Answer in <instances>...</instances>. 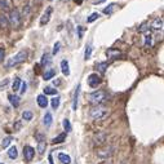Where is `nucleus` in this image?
Returning <instances> with one entry per match:
<instances>
[{"mask_svg": "<svg viewBox=\"0 0 164 164\" xmlns=\"http://www.w3.org/2000/svg\"><path fill=\"white\" fill-rule=\"evenodd\" d=\"M88 100H89L91 103H93V105L100 106L101 103H103L107 100V94H106V92H103V91H96V92L89 93Z\"/></svg>", "mask_w": 164, "mask_h": 164, "instance_id": "obj_1", "label": "nucleus"}, {"mask_svg": "<svg viewBox=\"0 0 164 164\" xmlns=\"http://www.w3.org/2000/svg\"><path fill=\"white\" fill-rule=\"evenodd\" d=\"M109 114V110L106 107H102V106H94L89 110V116L94 120H101V119H105Z\"/></svg>", "mask_w": 164, "mask_h": 164, "instance_id": "obj_2", "label": "nucleus"}, {"mask_svg": "<svg viewBox=\"0 0 164 164\" xmlns=\"http://www.w3.org/2000/svg\"><path fill=\"white\" fill-rule=\"evenodd\" d=\"M26 58H27V52H26V50H21L16 56H13L12 58L8 59L7 67H13V66L20 65V63H22V62L26 61Z\"/></svg>", "mask_w": 164, "mask_h": 164, "instance_id": "obj_3", "label": "nucleus"}, {"mask_svg": "<svg viewBox=\"0 0 164 164\" xmlns=\"http://www.w3.org/2000/svg\"><path fill=\"white\" fill-rule=\"evenodd\" d=\"M8 21H9V25H12L13 27H18L22 22V17H21L18 11L13 9V11H11V14L8 17Z\"/></svg>", "mask_w": 164, "mask_h": 164, "instance_id": "obj_4", "label": "nucleus"}, {"mask_svg": "<svg viewBox=\"0 0 164 164\" xmlns=\"http://www.w3.org/2000/svg\"><path fill=\"white\" fill-rule=\"evenodd\" d=\"M114 152L113 146H103V148L97 149V155L100 158H110Z\"/></svg>", "mask_w": 164, "mask_h": 164, "instance_id": "obj_5", "label": "nucleus"}, {"mask_svg": "<svg viewBox=\"0 0 164 164\" xmlns=\"http://www.w3.org/2000/svg\"><path fill=\"white\" fill-rule=\"evenodd\" d=\"M36 140H38V152L40 155H43L45 152V148H47V142H45V136H43L41 133L36 134Z\"/></svg>", "mask_w": 164, "mask_h": 164, "instance_id": "obj_6", "label": "nucleus"}, {"mask_svg": "<svg viewBox=\"0 0 164 164\" xmlns=\"http://www.w3.org/2000/svg\"><path fill=\"white\" fill-rule=\"evenodd\" d=\"M101 77L97 75V74H91L89 76H88V84H89V87H92V88H97L98 85L101 84Z\"/></svg>", "mask_w": 164, "mask_h": 164, "instance_id": "obj_7", "label": "nucleus"}, {"mask_svg": "<svg viewBox=\"0 0 164 164\" xmlns=\"http://www.w3.org/2000/svg\"><path fill=\"white\" fill-rule=\"evenodd\" d=\"M34 155H35V150H34V148H32V146L26 145L23 148V158L27 162H30L34 158Z\"/></svg>", "mask_w": 164, "mask_h": 164, "instance_id": "obj_8", "label": "nucleus"}, {"mask_svg": "<svg viewBox=\"0 0 164 164\" xmlns=\"http://www.w3.org/2000/svg\"><path fill=\"white\" fill-rule=\"evenodd\" d=\"M52 12H53V8H52V7H48L47 9H45V12H44V14H43L41 18H40V26H44V25H47V23L49 22L50 16H52Z\"/></svg>", "mask_w": 164, "mask_h": 164, "instance_id": "obj_9", "label": "nucleus"}, {"mask_svg": "<svg viewBox=\"0 0 164 164\" xmlns=\"http://www.w3.org/2000/svg\"><path fill=\"white\" fill-rule=\"evenodd\" d=\"M36 101H38V105L41 109H45L48 106V98H47V96H44V94H39Z\"/></svg>", "mask_w": 164, "mask_h": 164, "instance_id": "obj_10", "label": "nucleus"}, {"mask_svg": "<svg viewBox=\"0 0 164 164\" xmlns=\"http://www.w3.org/2000/svg\"><path fill=\"white\" fill-rule=\"evenodd\" d=\"M150 26L154 30H162L163 29V18H155Z\"/></svg>", "mask_w": 164, "mask_h": 164, "instance_id": "obj_11", "label": "nucleus"}, {"mask_svg": "<svg viewBox=\"0 0 164 164\" xmlns=\"http://www.w3.org/2000/svg\"><path fill=\"white\" fill-rule=\"evenodd\" d=\"M8 100H9V102L12 103L14 107H18V106H20L21 98H20L18 96H16V94H9V96H8Z\"/></svg>", "mask_w": 164, "mask_h": 164, "instance_id": "obj_12", "label": "nucleus"}, {"mask_svg": "<svg viewBox=\"0 0 164 164\" xmlns=\"http://www.w3.org/2000/svg\"><path fill=\"white\" fill-rule=\"evenodd\" d=\"M79 93H80V84L76 87V91L74 93V100H73V110L77 109V100H79Z\"/></svg>", "mask_w": 164, "mask_h": 164, "instance_id": "obj_13", "label": "nucleus"}, {"mask_svg": "<svg viewBox=\"0 0 164 164\" xmlns=\"http://www.w3.org/2000/svg\"><path fill=\"white\" fill-rule=\"evenodd\" d=\"M58 159H59V162H61L62 164H70V163H71L70 155L63 154V152H59V154H58Z\"/></svg>", "mask_w": 164, "mask_h": 164, "instance_id": "obj_14", "label": "nucleus"}, {"mask_svg": "<svg viewBox=\"0 0 164 164\" xmlns=\"http://www.w3.org/2000/svg\"><path fill=\"white\" fill-rule=\"evenodd\" d=\"M61 70H62V74L68 76L70 75V67H68V62L66 61V59H63V61L61 62Z\"/></svg>", "mask_w": 164, "mask_h": 164, "instance_id": "obj_15", "label": "nucleus"}, {"mask_svg": "<svg viewBox=\"0 0 164 164\" xmlns=\"http://www.w3.org/2000/svg\"><path fill=\"white\" fill-rule=\"evenodd\" d=\"M8 26H9L8 17L5 14H0V27H2V29H7Z\"/></svg>", "mask_w": 164, "mask_h": 164, "instance_id": "obj_16", "label": "nucleus"}, {"mask_svg": "<svg viewBox=\"0 0 164 164\" xmlns=\"http://www.w3.org/2000/svg\"><path fill=\"white\" fill-rule=\"evenodd\" d=\"M105 141H106V134L105 133H98V134H96V137H94V142H96L97 145H102Z\"/></svg>", "mask_w": 164, "mask_h": 164, "instance_id": "obj_17", "label": "nucleus"}, {"mask_svg": "<svg viewBox=\"0 0 164 164\" xmlns=\"http://www.w3.org/2000/svg\"><path fill=\"white\" fill-rule=\"evenodd\" d=\"M53 76H56V70H53V68H49V70L45 71V74L43 75V79H44V80H49Z\"/></svg>", "mask_w": 164, "mask_h": 164, "instance_id": "obj_18", "label": "nucleus"}, {"mask_svg": "<svg viewBox=\"0 0 164 164\" xmlns=\"http://www.w3.org/2000/svg\"><path fill=\"white\" fill-rule=\"evenodd\" d=\"M8 157H9L11 159H16L17 157H18V151H17L16 146H12V148L8 150Z\"/></svg>", "mask_w": 164, "mask_h": 164, "instance_id": "obj_19", "label": "nucleus"}, {"mask_svg": "<svg viewBox=\"0 0 164 164\" xmlns=\"http://www.w3.org/2000/svg\"><path fill=\"white\" fill-rule=\"evenodd\" d=\"M50 62H52L50 54H48V53L43 54V57H41V65L43 66H48V65H50Z\"/></svg>", "mask_w": 164, "mask_h": 164, "instance_id": "obj_20", "label": "nucleus"}, {"mask_svg": "<svg viewBox=\"0 0 164 164\" xmlns=\"http://www.w3.org/2000/svg\"><path fill=\"white\" fill-rule=\"evenodd\" d=\"M65 140H66V133H61V134H58L56 138L52 140V142L53 143H62Z\"/></svg>", "mask_w": 164, "mask_h": 164, "instance_id": "obj_21", "label": "nucleus"}, {"mask_svg": "<svg viewBox=\"0 0 164 164\" xmlns=\"http://www.w3.org/2000/svg\"><path fill=\"white\" fill-rule=\"evenodd\" d=\"M107 66H109V63L107 62H100V63H97L96 65V68H97V70L100 71V73H105L106 71V68H107Z\"/></svg>", "mask_w": 164, "mask_h": 164, "instance_id": "obj_22", "label": "nucleus"}, {"mask_svg": "<svg viewBox=\"0 0 164 164\" xmlns=\"http://www.w3.org/2000/svg\"><path fill=\"white\" fill-rule=\"evenodd\" d=\"M52 122H53L52 114H50V113H47L45 116H44V125H45V127H50V125H52Z\"/></svg>", "mask_w": 164, "mask_h": 164, "instance_id": "obj_23", "label": "nucleus"}, {"mask_svg": "<svg viewBox=\"0 0 164 164\" xmlns=\"http://www.w3.org/2000/svg\"><path fill=\"white\" fill-rule=\"evenodd\" d=\"M21 79H20V77H16V79H14V82H13V84H12V89L14 91V92H17V91H18L20 89V87H21Z\"/></svg>", "mask_w": 164, "mask_h": 164, "instance_id": "obj_24", "label": "nucleus"}, {"mask_svg": "<svg viewBox=\"0 0 164 164\" xmlns=\"http://www.w3.org/2000/svg\"><path fill=\"white\" fill-rule=\"evenodd\" d=\"M106 54L110 57V58H116L118 56H120V52L119 50H114V49H109L106 52Z\"/></svg>", "mask_w": 164, "mask_h": 164, "instance_id": "obj_25", "label": "nucleus"}, {"mask_svg": "<svg viewBox=\"0 0 164 164\" xmlns=\"http://www.w3.org/2000/svg\"><path fill=\"white\" fill-rule=\"evenodd\" d=\"M100 18V13H97V12H94V13H92L88 18H87V22L88 23H92V22H94L96 20H98Z\"/></svg>", "mask_w": 164, "mask_h": 164, "instance_id": "obj_26", "label": "nucleus"}, {"mask_svg": "<svg viewBox=\"0 0 164 164\" xmlns=\"http://www.w3.org/2000/svg\"><path fill=\"white\" fill-rule=\"evenodd\" d=\"M47 94L54 96V94H57V89L52 88V87H45V88H44V96H47Z\"/></svg>", "mask_w": 164, "mask_h": 164, "instance_id": "obj_27", "label": "nucleus"}, {"mask_svg": "<svg viewBox=\"0 0 164 164\" xmlns=\"http://www.w3.org/2000/svg\"><path fill=\"white\" fill-rule=\"evenodd\" d=\"M91 54H92V47L91 45H87V48H85V52H84V59H85V61L91 58Z\"/></svg>", "mask_w": 164, "mask_h": 164, "instance_id": "obj_28", "label": "nucleus"}, {"mask_svg": "<svg viewBox=\"0 0 164 164\" xmlns=\"http://www.w3.org/2000/svg\"><path fill=\"white\" fill-rule=\"evenodd\" d=\"M62 124H63V128H65V131H66V133H68V132H71V124H70V120H68V119H65Z\"/></svg>", "mask_w": 164, "mask_h": 164, "instance_id": "obj_29", "label": "nucleus"}, {"mask_svg": "<svg viewBox=\"0 0 164 164\" xmlns=\"http://www.w3.org/2000/svg\"><path fill=\"white\" fill-rule=\"evenodd\" d=\"M59 102H61V98H59V97H54L53 100H52V107H53L54 110L56 109H58V106H59Z\"/></svg>", "mask_w": 164, "mask_h": 164, "instance_id": "obj_30", "label": "nucleus"}, {"mask_svg": "<svg viewBox=\"0 0 164 164\" xmlns=\"http://www.w3.org/2000/svg\"><path fill=\"white\" fill-rule=\"evenodd\" d=\"M13 141V138L12 137H7V138H4L3 140V142H2V146H3V149H5V148H8V146L11 145V142Z\"/></svg>", "mask_w": 164, "mask_h": 164, "instance_id": "obj_31", "label": "nucleus"}, {"mask_svg": "<svg viewBox=\"0 0 164 164\" xmlns=\"http://www.w3.org/2000/svg\"><path fill=\"white\" fill-rule=\"evenodd\" d=\"M114 7H115V4H110V5H107V8H105V9H103V13H105V14H113Z\"/></svg>", "mask_w": 164, "mask_h": 164, "instance_id": "obj_32", "label": "nucleus"}, {"mask_svg": "<svg viewBox=\"0 0 164 164\" xmlns=\"http://www.w3.org/2000/svg\"><path fill=\"white\" fill-rule=\"evenodd\" d=\"M22 119L31 120L32 119V113H31V111H23V113H22Z\"/></svg>", "mask_w": 164, "mask_h": 164, "instance_id": "obj_33", "label": "nucleus"}, {"mask_svg": "<svg viewBox=\"0 0 164 164\" xmlns=\"http://www.w3.org/2000/svg\"><path fill=\"white\" fill-rule=\"evenodd\" d=\"M0 8H2V9H8V8H9L8 0H0Z\"/></svg>", "mask_w": 164, "mask_h": 164, "instance_id": "obj_34", "label": "nucleus"}, {"mask_svg": "<svg viewBox=\"0 0 164 164\" xmlns=\"http://www.w3.org/2000/svg\"><path fill=\"white\" fill-rule=\"evenodd\" d=\"M59 48H61V43L57 41L56 44H54V47H53V54H57V53H58V52H59Z\"/></svg>", "mask_w": 164, "mask_h": 164, "instance_id": "obj_35", "label": "nucleus"}, {"mask_svg": "<svg viewBox=\"0 0 164 164\" xmlns=\"http://www.w3.org/2000/svg\"><path fill=\"white\" fill-rule=\"evenodd\" d=\"M145 45L148 47V45H151V35L150 34H148V35L145 36Z\"/></svg>", "mask_w": 164, "mask_h": 164, "instance_id": "obj_36", "label": "nucleus"}, {"mask_svg": "<svg viewBox=\"0 0 164 164\" xmlns=\"http://www.w3.org/2000/svg\"><path fill=\"white\" fill-rule=\"evenodd\" d=\"M148 29H149V25L148 23H143V25H141V27L138 29V32H145Z\"/></svg>", "mask_w": 164, "mask_h": 164, "instance_id": "obj_37", "label": "nucleus"}, {"mask_svg": "<svg viewBox=\"0 0 164 164\" xmlns=\"http://www.w3.org/2000/svg\"><path fill=\"white\" fill-rule=\"evenodd\" d=\"M20 91H21V93H22V94H23L26 91H27V83H25V82H23V83H21V89H20Z\"/></svg>", "mask_w": 164, "mask_h": 164, "instance_id": "obj_38", "label": "nucleus"}, {"mask_svg": "<svg viewBox=\"0 0 164 164\" xmlns=\"http://www.w3.org/2000/svg\"><path fill=\"white\" fill-rule=\"evenodd\" d=\"M77 35H79V39L83 38V27L82 26H77Z\"/></svg>", "mask_w": 164, "mask_h": 164, "instance_id": "obj_39", "label": "nucleus"}, {"mask_svg": "<svg viewBox=\"0 0 164 164\" xmlns=\"http://www.w3.org/2000/svg\"><path fill=\"white\" fill-rule=\"evenodd\" d=\"M4 56H5V50L3 48H0V62L4 59Z\"/></svg>", "mask_w": 164, "mask_h": 164, "instance_id": "obj_40", "label": "nucleus"}, {"mask_svg": "<svg viewBox=\"0 0 164 164\" xmlns=\"http://www.w3.org/2000/svg\"><path fill=\"white\" fill-rule=\"evenodd\" d=\"M74 2H75L76 4H82V3H83V0H74Z\"/></svg>", "mask_w": 164, "mask_h": 164, "instance_id": "obj_41", "label": "nucleus"}, {"mask_svg": "<svg viewBox=\"0 0 164 164\" xmlns=\"http://www.w3.org/2000/svg\"><path fill=\"white\" fill-rule=\"evenodd\" d=\"M59 83H61V80H54V85H59Z\"/></svg>", "mask_w": 164, "mask_h": 164, "instance_id": "obj_42", "label": "nucleus"}, {"mask_svg": "<svg viewBox=\"0 0 164 164\" xmlns=\"http://www.w3.org/2000/svg\"><path fill=\"white\" fill-rule=\"evenodd\" d=\"M49 163H50V164H53V159H52V155L49 157Z\"/></svg>", "mask_w": 164, "mask_h": 164, "instance_id": "obj_43", "label": "nucleus"}, {"mask_svg": "<svg viewBox=\"0 0 164 164\" xmlns=\"http://www.w3.org/2000/svg\"><path fill=\"white\" fill-rule=\"evenodd\" d=\"M0 164H4V163H0Z\"/></svg>", "mask_w": 164, "mask_h": 164, "instance_id": "obj_44", "label": "nucleus"}, {"mask_svg": "<svg viewBox=\"0 0 164 164\" xmlns=\"http://www.w3.org/2000/svg\"><path fill=\"white\" fill-rule=\"evenodd\" d=\"M103 164H107V163H103Z\"/></svg>", "mask_w": 164, "mask_h": 164, "instance_id": "obj_45", "label": "nucleus"}]
</instances>
